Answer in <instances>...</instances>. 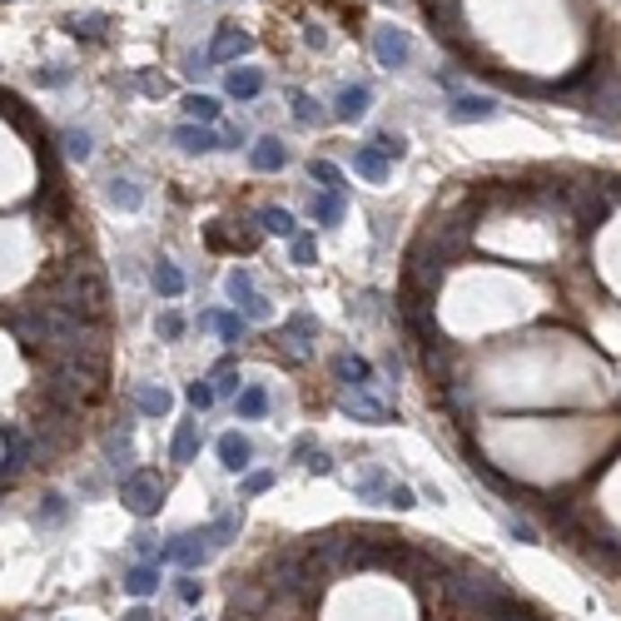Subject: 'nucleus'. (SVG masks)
<instances>
[{
    "label": "nucleus",
    "mask_w": 621,
    "mask_h": 621,
    "mask_svg": "<svg viewBox=\"0 0 621 621\" xmlns=\"http://www.w3.org/2000/svg\"><path fill=\"white\" fill-rule=\"evenodd\" d=\"M119 503L135 517H154L164 503V477L160 472H144V468H129L125 477H119Z\"/></svg>",
    "instance_id": "1"
},
{
    "label": "nucleus",
    "mask_w": 621,
    "mask_h": 621,
    "mask_svg": "<svg viewBox=\"0 0 621 621\" xmlns=\"http://www.w3.org/2000/svg\"><path fill=\"white\" fill-rule=\"evenodd\" d=\"M313 343H319V319H313L309 309L289 313V323L279 328V354L289 358V363H303V358L313 354Z\"/></svg>",
    "instance_id": "2"
},
{
    "label": "nucleus",
    "mask_w": 621,
    "mask_h": 621,
    "mask_svg": "<svg viewBox=\"0 0 621 621\" xmlns=\"http://www.w3.org/2000/svg\"><path fill=\"white\" fill-rule=\"evenodd\" d=\"M224 293L239 303V313H244L249 323H264L268 313H274V303L258 293V284H254V274H249V268H234V274H229V279H224Z\"/></svg>",
    "instance_id": "3"
},
{
    "label": "nucleus",
    "mask_w": 621,
    "mask_h": 621,
    "mask_svg": "<svg viewBox=\"0 0 621 621\" xmlns=\"http://www.w3.org/2000/svg\"><path fill=\"white\" fill-rule=\"evenodd\" d=\"M209 537L204 532H179V537H170V542L160 547V562H174V567H184V572H194V567H204L209 562Z\"/></svg>",
    "instance_id": "4"
},
{
    "label": "nucleus",
    "mask_w": 621,
    "mask_h": 621,
    "mask_svg": "<svg viewBox=\"0 0 621 621\" xmlns=\"http://www.w3.org/2000/svg\"><path fill=\"white\" fill-rule=\"evenodd\" d=\"M373 55H378L383 70H403V65L413 60V40H407V31H398V25H378Z\"/></svg>",
    "instance_id": "5"
},
{
    "label": "nucleus",
    "mask_w": 621,
    "mask_h": 621,
    "mask_svg": "<svg viewBox=\"0 0 621 621\" xmlns=\"http://www.w3.org/2000/svg\"><path fill=\"white\" fill-rule=\"evenodd\" d=\"M338 407L348 413V418H363V423H388L393 418V407H388L383 398H373V388H348V393L338 398Z\"/></svg>",
    "instance_id": "6"
},
{
    "label": "nucleus",
    "mask_w": 621,
    "mask_h": 621,
    "mask_svg": "<svg viewBox=\"0 0 621 621\" xmlns=\"http://www.w3.org/2000/svg\"><path fill=\"white\" fill-rule=\"evenodd\" d=\"M249 50H254V35L239 31V25H224V31L214 35V45L204 50V70H209V65H224V60H239V55H249Z\"/></svg>",
    "instance_id": "7"
},
{
    "label": "nucleus",
    "mask_w": 621,
    "mask_h": 621,
    "mask_svg": "<svg viewBox=\"0 0 621 621\" xmlns=\"http://www.w3.org/2000/svg\"><path fill=\"white\" fill-rule=\"evenodd\" d=\"M497 109H503V105H497L493 95H458L448 105V119H452V125H472V119H493Z\"/></svg>",
    "instance_id": "8"
},
{
    "label": "nucleus",
    "mask_w": 621,
    "mask_h": 621,
    "mask_svg": "<svg viewBox=\"0 0 621 621\" xmlns=\"http://www.w3.org/2000/svg\"><path fill=\"white\" fill-rule=\"evenodd\" d=\"M368 105H373V90H368V85H343L338 100H333V119L354 125V119L368 115Z\"/></svg>",
    "instance_id": "9"
},
{
    "label": "nucleus",
    "mask_w": 621,
    "mask_h": 621,
    "mask_svg": "<svg viewBox=\"0 0 621 621\" xmlns=\"http://www.w3.org/2000/svg\"><path fill=\"white\" fill-rule=\"evenodd\" d=\"M249 164H254L258 174H274V170H284V164H289V150H284L279 135H264V140L249 144Z\"/></svg>",
    "instance_id": "10"
},
{
    "label": "nucleus",
    "mask_w": 621,
    "mask_h": 621,
    "mask_svg": "<svg viewBox=\"0 0 621 621\" xmlns=\"http://www.w3.org/2000/svg\"><path fill=\"white\" fill-rule=\"evenodd\" d=\"M214 448H219V462H224L229 472H249V468H254V442H249L244 433H224Z\"/></svg>",
    "instance_id": "11"
},
{
    "label": "nucleus",
    "mask_w": 621,
    "mask_h": 621,
    "mask_svg": "<svg viewBox=\"0 0 621 621\" xmlns=\"http://www.w3.org/2000/svg\"><path fill=\"white\" fill-rule=\"evenodd\" d=\"M333 373H338V383H348V388H373L378 383L373 363L358 358V354H338V358H333Z\"/></svg>",
    "instance_id": "12"
},
{
    "label": "nucleus",
    "mask_w": 621,
    "mask_h": 621,
    "mask_svg": "<svg viewBox=\"0 0 621 621\" xmlns=\"http://www.w3.org/2000/svg\"><path fill=\"white\" fill-rule=\"evenodd\" d=\"M224 90L239 100V105H249V100L264 95V70H254V65H244V70H229Z\"/></svg>",
    "instance_id": "13"
},
{
    "label": "nucleus",
    "mask_w": 621,
    "mask_h": 621,
    "mask_svg": "<svg viewBox=\"0 0 621 621\" xmlns=\"http://www.w3.org/2000/svg\"><path fill=\"white\" fill-rule=\"evenodd\" d=\"M239 527H244V512H239V507H229V512H219L214 522L204 527V537H209V547H234L239 542Z\"/></svg>",
    "instance_id": "14"
},
{
    "label": "nucleus",
    "mask_w": 621,
    "mask_h": 621,
    "mask_svg": "<svg viewBox=\"0 0 621 621\" xmlns=\"http://www.w3.org/2000/svg\"><path fill=\"white\" fill-rule=\"evenodd\" d=\"M125 591L129 597H154L160 591V562H135V567L125 572Z\"/></svg>",
    "instance_id": "15"
},
{
    "label": "nucleus",
    "mask_w": 621,
    "mask_h": 621,
    "mask_svg": "<svg viewBox=\"0 0 621 621\" xmlns=\"http://www.w3.org/2000/svg\"><path fill=\"white\" fill-rule=\"evenodd\" d=\"M199 328H214L224 343H239L249 333V319L244 313H199Z\"/></svg>",
    "instance_id": "16"
},
{
    "label": "nucleus",
    "mask_w": 621,
    "mask_h": 621,
    "mask_svg": "<svg viewBox=\"0 0 621 621\" xmlns=\"http://www.w3.org/2000/svg\"><path fill=\"white\" fill-rule=\"evenodd\" d=\"M135 407H140L144 418H164V413L174 407V393L164 383H144L140 393H135Z\"/></svg>",
    "instance_id": "17"
},
{
    "label": "nucleus",
    "mask_w": 621,
    "mask_h": 621,
    "mask_svg": "<svg viewBox=\"0 0 621 621\" xmlns=\"http://www.w3.org/2000/svg\"><path fill=\"white\" fill-rule=\"evenodd\" d=\"M174 144L189 150V154H204V150H219V135L209 125H179L174 129Z\"/></svg>",
    "instance_id": "18"
},
{
    "label": "nucleus",
    "mask_w": 621,
    "mask_h": 621,
    "mask_svg": "<svg viewBox=\"0 0 621 621\" xmlns=\"http://www.w3.org/2000/svg\"><path fill=\"white\" fill-rule=\"evenodd\" d=\"M129 423H119V433H109L105 438V462L109 468H119V472H129V462H135V448H129Z\"/></svg>",
    "instance_id": "19"
},
{
    "label": "nucleus",
    "mask_w": 621,
    "mask_h": 621,
    "mask_svg": "<svg viewBox=\"0 0 621 621\" xmlns=\"http://www.w3.org/2000/svg\"><path fill=\"white\" fill-rule=\"evenodd\" d=\"M388 482H393V477H388V472L378 468V462H368V468H363V472H358V477H354V493L363 497V503H378V497L388 493Z\"/></svg>",
    "instance_id": "20"
},
{
    "label": "nucleus",
    "mask_w": 621,
    "mask_h": 621,
    "mask_svg": "<svg viewBox=\"0 0 621 621\" xmlns=\"http://www.w3.org/2000/svg\"><path fill=\"white\" fill-rule=\"evenodd\" d=\"M572 199H577V224H601L607 219V199H601L597 189H572Z\"/></svg>",
    "instance_id": "21"
},
{
    "label": "nucleus",
    "mask_w": 621,
    "mask_h": 621,
    "mask_svg": "<svg viewBox=\"0 0 621 621\" xmlns=\"http://www.w3.org/2000/svg\"><path fill=\"white\" fill-rule=\"evenodd\" d=\"M170 458L174 462H194V458H199V423H179V428H174Z\"/></svg>",
    "instance_id": "22"
},
{
    "label": "nucleus",
    "mask_w": 621,
    "mask_h": 621,
    "mask_svg": "<svg viewBox=\"0 0 621 621\" xmlns=\"http://www.w3.org/2000/svg\"><path fill=\"white\" fill-rule=\"evenodd\" d=\"M105 25H109V15L90 11V15H70V21H65V31L75 35V40H105Z\"/></svg>",
    "instance_id": "23"
},
{
    "label": "nucleus",
    "mask_w": 621,
    "mask_h": 621,
    "mask_svg": "<svg viewBox=\"0 0 621 621\" xmlns=\"http://www.w3.org/2000/svg\"><path fill=\"white\" fill-rule=\"evenodd\" d=\"M258 234H279V239H293L299 224H293L289 209H258Z\"/></svg>",
    "instance_id": "24"
},
{
    "label": "nucleus",
    "mask_w": 621,
    "mask_h": 621,
    "mask_svg": "<svg viewBox=\"0 0 621 621\" xmlns=\"http://www.w3.org/2000/svg\"><path fill=\"white\" fill-rule=\"evenodd\" d=\"M109 204H115V209H140V204H144V189H140V184H135V179H119V174H115V179H109Z\"/></svg>",
    "instance_id": "25"
},
{
    "label": "nucleus",
    "mask_w": 621,
    "mask_h": 621,
    "mask_svg": "<svg viewBox=\"0 0 621 621\" xmlns=\"http://www.w3.org/2000/svg\"><path fill=\"white\" fill-rule=\"evenodd\" d=\"M358 174H363L368 184H383L388 174H393V160H383V154L368 144V150H358Z\"/></svg>",
    "instance_id": "26"
},
{
    "label": "nucleus",
    "mask_w": 621,
    "mask_h": 621,
    "mask_svg": "<svg viewBox=\"0 0 621 621\" xmlns=\"http://www.w3.org/2000/svg\"><path fill=\"white\" fill-rule=\"evenodd\" d=\"M65 517H70V503H65L60 493H45L40 507H35V527H60Z\"/></svg>",
    "instance_id": "27"
},
{
    "label": "nucleus",
    "mask_w": 621,
    "mask_h": 621,
    "mask_svg": "<svg viewBox=\"0 0 621 621\" xmlns=\"http://www.w3.org/2000/svg\"><path fill=\"white\" fill-rule=\"evenodd\" d=\"M234 407H239V418H264V413H268V393L258 383H249V388H239Z\"/></svg>",
    "instance_id": "28"
},
{
    "label": "nucleus",
    "mask_w": 621,
    "mask_h": 621,
    "mask_svg": "<svg viewBox=\"0 0 621 621\" xmlns=\"http://www.w3.org/2000/svg\"><path fill=\"white\" fill-rule=\"evenodd\" d=\"M309 174H313V184L319 189H328V194H348V184H343V170L333 160H313L309 164Z\"/></svg>",
    "instance_id": "29"
},
{
    "label": "nucleus",
    "mask_w": 621,
    "mask_h": 621,
    "mask_svg": "<svg viewBox=\"0 0 621 621\" xmlns=\"http://www.w3.org/2000/svg\"><path fill=\"white\" fill-rule=\"evenodd\" d=\"M184 115H189V125H214L219 100L214 95H184Z\"/></svg>",
    "instance_id": "30"
},
{
    "label": "nucleus",
    "mask_w": 621,
    "mask_h": 621,
    "mask_svg": "<svg viewBox=\"0 0 621 621\" xmlns=\"http://www.w3.org/2000/svg\"><path fill=\"white\" fill-rule=\"evenodd\" d=\"M313 219H319L323 229L338 224V219H343V194H328V189L313 194Z\"/></svg>",
    "instance_id": "31"
},
{
    "label": "nucleus",
    "mask_w": 621,
    "mask_h": 621,
    "mask_svg": "<svg viewBox=\"0 0 621 621\" xmlns=\"http://www.w3.org/2000/svg\"><path fill=\"white\" fill-rule=\"evenodd\" d=\"M154 293H164V299H179L184 293V274L174 264H164V258L154 264Z\"/></svg>",
    "instance_id": "32"
},
{
    "label": "nucleus",
    "mask_w": 621,
    "mask_h": 621,
    "mask_svg": "<svg viewBox=\"0 0 621 621\" xmlns=\"http://www.w3.org/2000/svg\"><path fill=\"white\" fill-rule=\"evenodd\" d=\"M209 383H214V398H239V368H234V358H224Z\"/></svg>",
    "instance_id": "33"
},
{
    "label": "nucleus",
    "mask_w": 621,
    "mask_h": 621,
    "mask_svg": "<svg viewBox=\"0 0 621 621\" xmlns=\"http://www.w3.org/2000/svg\"><path fill=\"white\" fill-rule=\"evenodd\" d=\"M60 144H65V154H70V160H80V164H85L90 154H95V140H90L85 129H65Z\"/></svg>",
    "instance_id": "34"
},
{
    "label": "nucleus",
    "mask_w": 621,
    "mask_h": 621,
    "mask_svg": "<svg viewBox=\"0 0 621 621\" xmlns=\"http://www.w3.org/2000/svg\"><path fill=\"white\" fill-rule=\"evenodd\" d=\"M289 249H293V264H299V268H313V264H319V239L303 234V229L289 239Z\"/></svg>",
    "instance_id": "35"
},
{
    "label": "nucleus",
    "mask_w": 621,
    "mask_h": 621,
    "mask_svg": "<svg viewBox=\"0 0 621 621\" xmlns=\"http://www.w3.org/2000/svg\"><path fill=\"white\" fill-rule=\"evenodd\" d=\"M383 503H388V507H398V512H407V507H418V493H413L407 482H388Z\"/></svg>",
    "instance_id": "36"
},
{
    "label": "nucleus",
    "mask_w": 621,
    "mask_h": 621,
    "mask_svg": "<svg viewBox=\"0 0 621 621\" xmlns=\"http://www.w3.org/2000/svg\"><path fill=\"white\" fill-rule=\"evenodd\" d=\"M184 398H189V403L204 413V407L214 403V383H209V378H199V383H189V388H184Z\"/></svg>",
    "instance_id": "37"
},
{
    "label": "nucleus",
    "mask_w": 621,
    "mask_h": 621,
    "mask_svg": "<svg viewBox=\"0 0 621 621\" xmlns=\"http://www.w3.org/2000/svg\"><path fill=\"white\" fill-rule=\"evenodd\" d=\"M154 328H160L164 343H174V338H184V328H189V323H184L179 313H160V323H154Z\"/></svg>",
    "instance_id": "38"
},
{
    "label": "nucleus",
    "mask_w": 621,
    "mask_h": 621,
    "mask_svg": "<svg viewBox=\"0 0 621 621\" xmlns=\"http://www.w3.org/2000/svg\"><path fill=\"white\" fill-rule=\"evenodd\" d=\"M174 597H179L184 607H199V597H204V582H194V577H179V582H174Z\"/></svg>",
    "instance_id": "39"
},
{
    "label": "nucleus",
    "mask_w": 621,
    "mask_h": 621,
    "mask_svg": "<svg viewBox=\"0 0 621 621\" xmlns=\"http://www.w3.org/2000/svg\"><path fill=\"white\" fill-rule=\"evenodd\" d=\"M35 85L60 90V85H70V70H65V65H45V70H35Z\"/></svg>",
    "instance_id": "40"
},
{
    "label": "nucleus",
    "mask_w": 621,
    "mask_h": 621,
    "mask_svg": "<svg viewBox=\"0 0 621 621\" xmlns=\"http://www.w3.org/2000/svg\"><path fill=\"white\" fill-rule=\"evenodd\" d=\"M303 458H309V462H303V468H309L313 477H333V458H328V452H323V448H309V452H303Z\"/></svg>",
    "instance_id": "41"
},
{
    "label": "nucleus",
    "mask_w": 621,
    "mask_h": 621,
    "mask_svg": "<svg viewBox=\"0 0 621 621\" xmlns=\"http://www.w3.org/2000/svg\"><path fill=\"white\" fill-rule=\"evenodd\" d=\"M373 150L383 154V160H403V150H407V144H403V135H378V140H373Z\"/></svg>",
    "instance_id": "42"
},
{
    "label": "nucleus",
    "mask_w": 621,
    "mask_h": 621,
    "mask_svg": "<svg viewBox=\"0 0 621 621\" xmlns=\"http://www.w3.org/2000/svg\"><path fill=\"white\" fill-rule=\"evenodd\" d=\"M274 487V472H244V497H258V493H268Z\"/></svg>",
    "instance_id": "43"
},
{
    "label": "nucleus",
    "mask_w": 621,
    "mask_h": 621,
    "mask_svg": "<svg viewBox=\"0 0 621 621\" xmlns=\"http://www.w3.org/2000/svg\"><path fill=\"white\" fill-rule=\"evenodd\" d=\"M293 119H299V125H313V119H319V105H313V95H293Z\"/></svg>",
    "instance_id": "44"
},
{
    "label": "nucleus",
    "mask_w": 621,
    "mask_h": 621,
    "mask_svg": "<svg viewBox=\"0 0 621 621\" xmlns=\"http://www.w3.org/2000/svg\"><path fill=\"white\" fill-rule=\"evenodd\" d=\"M129 547H135V552H140V557H144V562H150V557H154V562H160V542H154V537H150V532H135V537H129Z\"/></svg>",
    "instance_id": "45"
},
{
    "label": "nucleus",
    "mask_w": 621,
    "mask_h": 621,
    "mask_svg": "<svg viewBox=\"0 0 621 621\" xmlns=\"http://www.w3.org/2000/svg\"><path fill=\"white\" fill-rule=\"evenodd\" d=\"M244 140H249L244 125H224V129H219V150H239Z\"/></svg>",
    "instance_id": "46"
},
{
    "label": "nucleus",
    "mask_w": 621,
    "mask_h": 621,
    "mask_svg": "<svg viewBox=\"0 0 621 621\" xmlns=\"http://www.w3.org/2000/svg\"><path fill=\"white\" fill-rule=\"evenodd\" d=\"M507 532H512L517 542H537V527H532V522H517V517L507 522Z\"/></svg>",
    "instance_id": "47"
},
{
    "label": "nucleus",
    "mask_w": 621,
    "mask_h": 621,
    "mask_svg": "<svg viewBox=\"0 0 621 621\" xmlns=\"http://www.w3.org/2000/svg\"><path fill=\"white\" fill-rule=\"evenodd\" d=\"M303 40H309V45H319V50H323V45H328V31H323V25H309V31H303Z\"/></svg>",
    "instance_id": "48"
},
{
    "label": "nucleus",
    "mask_w": 621,
    "mask_h": 621,
    "mask_svg": "<svg viewBox=\"0 0 621 621\" xmlns=\"http://www.w3.org/2000/svg\"><path fill=\"white\" fill-rule=\"evenodd\" d=\"M119 621H154V611H150V607H129Z\"/></svg>",
    "instance_id": "49"
}]
</instances>
